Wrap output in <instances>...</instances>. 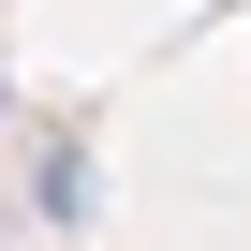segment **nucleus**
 Returning <instances> with one entry per match:
<instances>
[{
    "label": "nucleus",
    "instance_id": "obj_1",
    "mask_svg": "<svg viewBox=\"0 0 251 251\" xmlns=\"http://www.w3.org/2000/svg\"><path fill=\"white\" fill-rule=\"evenodd\" d=\"M30 207L74 236V207H89V148H74V133H59V148H30Z\"/></svg>",
    "mask_w": 251,
    "mask_h": 251
}]
</instances>
